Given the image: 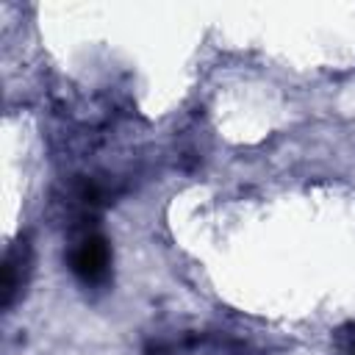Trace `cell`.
<instances>
[{
    "mask_svg": "<svg viewBox=\"0 0 355 355\" xmlns=\"http://www.w3.org/2000/svg\"><path fill=\"white\" fill-rule=\"evenodd\" d=\"M352 355H355V352H352Z\"/></svg>",
    "mask_w": 355,
    "mask_h": 355,
    "instance_id": "3",
    "label": "cell"
},
{
    "mask_svg": "<svg viewBox=\"0 0 355 355\" xmlns=\"http://www.w3.org/2000/svg\"><path fill=\"white\" fill-rule=\"evenodd\" d=\"M28 275H31V247L19 241L6 252V261H3V308L14 302L19 288L28 283Z\"/></svg>",
    "mask_w": 355,
    "mask_h": 355,
    "instance_id": "2",
    "label": "cell"
},
{
    "mask_svg": "<svg viewBox=\"0 0 355 355\" xmlns=\"http://www.w3.org/2000/svg\"><path fill=\"white\" fill-rule=\"evenodd\" d=\"M69 269L83 283H103L111 269V247L100 233H83L69 250Z\"/></svg>",
    "mask_w": 355,
    "mask_h": 355,
    "instance_id": "1",
    "label": "cell"
}]
</instances>
